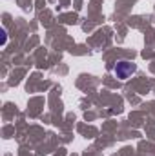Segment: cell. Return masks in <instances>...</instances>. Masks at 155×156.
I'll use <instances>...</instances> for the list:
<instances>
[{
  "instance_id": "cell-1",
  "label": "cell",
  "mask_w": 155,
  "mask_h": 156,
  "mask_svg": "<svg viewBox=\"0 0 155 156\" xmlns=\"http://www.w3.org/2000/svg\"><path fill=\"white\" fill-rule=\"evenodd\" d=\"M133 73H135V66L130 64V62H126V60L119 62V64L115 66V75H117V78H120V80L130 78Z\"/></svg>"
}]
</instances>
